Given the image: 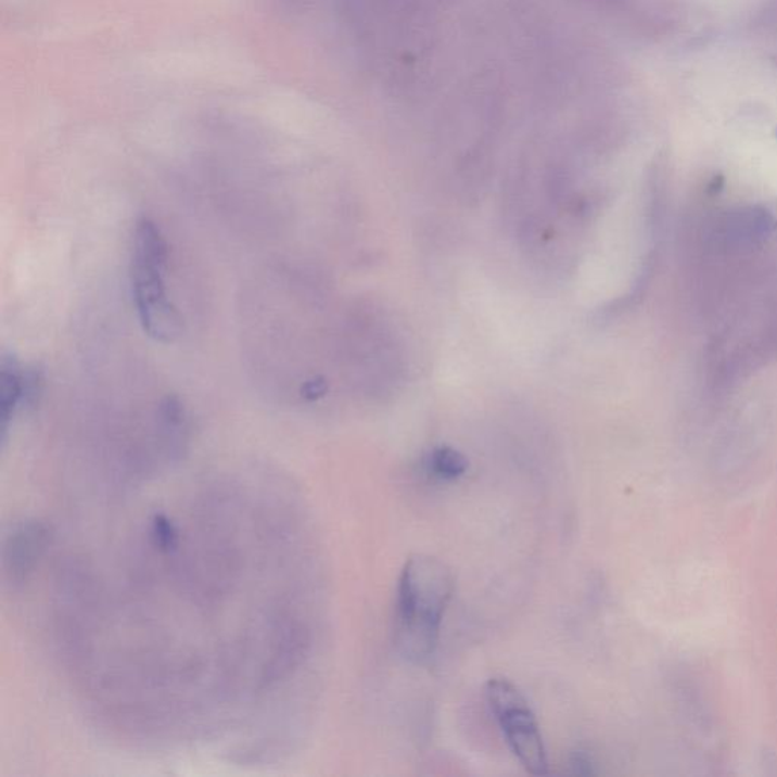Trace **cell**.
<instances>
[{
    "instance_id": "cell-1",
    "label": "cell",
    "mask_w": 777,
    "mask_h": 777,
    "mask_svg": "<svg viewBox=\"0 0 777 777\" xmlns=\"http://www.w3.org/2000/svg\"><path fill=\"white\" fill-rule=\"evenodd\" d=\"M455 594L447 563L430 555H411L396 588V650L410 664H426L440 646L442 621Z\"/></svg>"
},
{
    "instance_id": "cell-2",
    "label": "cell",
    "mask_w": 777,
    "mask_h": 777,
    "mask_svg": "<svg viewBox=\"0 0 777 777\" xmlns=\"http://www.w3.org/2000/svg\"><path fill=\"white\" fill-rule=\"evenodd\" d=\"M167 243L150 217L136 227L131 285L137 315L144 333L160 344H173L182 334V319L166 283Z\"/></svg>"
},
{
    "instance_id": "cell-3",
    "label": "cell",
    "mask_w": 777,
    "mask_h": 777,
    "mask_svg": "<svg viewBox=\"0 0 777 777\" xmlns=\"http://www.w3.org/2000/svg\"><path fill=\"white\" fill-rule=\"evenodd\" d=\"M485 696L487 706L518 763L532 776L547 775L550 764L546 742L538 718L523 692L505 677H494L487 680Z\"/></svg>"
},
{
    "instance_id": "cell-4",
    "label": "cell",
    "mask_w": 777,
    "mask_h": 777,
    "mask_svg": "<svg viewBox=\"0 0 777 777\" xmlns=\"http://www.w3.org/2000/svg\"><path fill=\"white\" fill-rule=\"evenodd\" d=\"M43 389V377L37 368L23 367L13 354H5L0 365V422L3 437L21 411L37 403Z\"/></svg>"
},
{
    "instance_id": "cell-5",
    "label": "cell",
    "mask_w": 777,
    "mask_h": 777,
    "mask_svg": "<svg viewBox=\"0 0 777 777\" xmlns=\"http://www.w3.org/2000/svg\"><path fill=\"white\" fill-rule=\"evenodd\" d=\"M46 532L41 525H23L14 533L10 546L7 547V561L11 563L10 573L14 578L23 577L34 565L38 555L44 547Z\"/></svg>"
},
{
    "instance_id": "cell-6",
    "label": "cell",
    "mask_w": 777,
    "mask_h": 777,
    "mask_svg": "<svg viewBox=\"0 0 777 777\" xmlns=\"http://www.w3.org/2000/svg\"><path fill=\"white\" fill-rule=\"evenodd\" d=\"M426 467L434 477L451 482V480L462 477L467 472L468 460L456 449L440 447L430 455Z\"/></svg>"
}]
</instances>
